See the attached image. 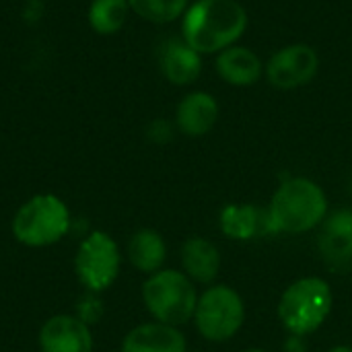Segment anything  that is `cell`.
Here are the masks:
<instances>
[{"instance_id":"1","label":"cell","mask_w":352,"mask_h":352,"mask_svg":"<svg viewBox=\"0 0 352 352\" xmlns=\"http://www.w3.org/2000/svg\"><path fill=\"white\" fill-rule=\"evenodd\" d=\"M250 16L239 0H194L182 16V39L202 56L239 43Z\"/></svg>"},{"instance_id":"2","label":"cell","mask_w":352,"mask_h":352,"mask_svg":"<svg viewBox=\"0 0 352 352\" xmlns=\"http://www.w3.org/2000/svg\"><path fill=\"white\" fill-rule=\"evenodd\" d=\"M328 196L309 177H287L272 194L268 206L270 233L301 235L318 229L328 217Z\"/></svg>"},{"instance_id":"3","label":"cell","mask_w":352,"mask_h":352,"mask_svg":"<svg viewBox=\"0 0 352 352\" xmlns=\"http://www.w3.org/2000/svg\"><path fill=\"white\" fill-rule=\"evenodd\" d=\"M334 307V291L322 276H303L291 283L278 299V320L293 336H309L318 332L330 318Z\"/></svg>"},{"instance_id":"4","label":"cell","mask_w":352,"mask_h":352,"mask_svg":"<svg viewBox=\"0 0 352 352\" xmlns=\"http://www.w3.org/2000/svg\"><path fill=\"white\" fill-rule=\"evenodd\" d=\"M72 227V217L56 194H35L19 206L12 217V237L25 248H50L60 243Z\"/></svg>"},{"instance_id":"5","label":"cell","mask_w":352,"mask_h":352,"mask_svg":"<svg viewBox=\"0 0 352 352\" xmlns=\"http://www.w3.org/2000/svg\"><path fill=\"white\" fill-rule=\"evenodd\" d=\"M142 303L155 322L179 328L194 320L198 291L182 270L163 268L142 283Z\"/></svg>"},{"instance_id":"6","label":"cell","mask_w":352,"mask_h":352,"mask_svg":"<svg viewBox=\"0 0 352 352\" xmlns=\"http://www.w3.org/2000/svg\"><path fill=\"white\" fill-rule=\"evenodd\" d=\"M194 326L208 342H227L245 324V303L241 295L229 285H210L198 295Z\"/></svg>"},{"instance_id":"7","label":"cell","mask_w":352,"mask_h":352,"mask_svg":"<svg viewBox=\"0 0 352 352\" xmlns=\"http://www.w3.org/2000/svg\"><path fill=\"white\" fill-rule=\"evenodd\" d=\"M122 252L105 231H91L74 254V274L89 293L107 291L120 276Z\"/></svg>"},{"instance_id":"8","label":"cell","mask_w":352,"mask_h":352,"mask_svg":"<svg viewBox=\"0 0 352 352\" xmlns=\"http://www.w3.org/2000/svg\"><path fill=\"white\" fill-rule=\"evenodd\" d=\"M322 66L318 50L295 41L276 50L264 64V78L278 91H293L316 80Z\"/></svg>"},{"instance_id":"9","label":"cell","mask_w":352,"mask_h":352,"mask_svg":"<svg viewBox=\"0 0 352 352\" xmlns=\"http://www.w3.org/2000/svg\"><path fill=\"white\" fill-rule=\"evenodd\" d=\"M318 252L332 272H352V208L328 212L320 225Z\"/></svg>"},{"instance_id":"10","label":"cell","mask_w":352,"mask_h":352,"mask_svg":"<svg viewBox=\"0 0 352 352\" xmlns=\"http://www.w3.org/2000/svg\"><path fill=\"white\" fill-rule=\"evenodd\" d=\"M41 352H93V332L74 314H56L37 334Z\"/></svg>"},{"instance_id":"11","label":"cell","mask_w":352,"mask_h":352,"mask_svg":"<svg viewBox=\"0 0 352 352\" xmlns=\"http://www.w3.org/2000/svg\"><path fill=\"white\" fill-rule=\"evenodd\" d=\"M221 118V105L208 91H192L184 95L175 107V128L184 136L200 138L206 136Z\"/></svg>"},{"instance_id":"12","label":"cell","mask_w":352,"mask_h":352,"mask_svg":"<svg viewBox=\"0 0 352 352\" xmlns=\"http://www.w3.org/2000/svg\"><path fill=\"white\" fill-rule=\"evenodd\" d=\"M264 60L248 45L235 43L214 56V72L223 82L245 89L254 87L264 76Z\"/></svg>"},{"instance_id":"13","label":"cell","mask_w":352,"mask_h":352,"mask_svg":"<svg viewBox=\"0 0 352 352\" xmlns=\"http://www.w3.org/2000/svg\"><path fill=\"white\" fill-rule=\"evenodd\" d=\"M182 260V272L194 283V285H214V280L221 274V252L219 248L206 239V237H188L182 243L179 250Z\"/></svg>"},{"instance_id":"14","label":"cell","mask_w":352,"mask_h":352,"mask_svg":"<svg viewBox=\"0 0 352 352\" xmlns=\"http://www.w3.org/2000/svg\"><path fill=\"white\" fill-rule=\"evenodd\" d=\"M120 352H188V340L175 326L146 322L124 336Z\"/></svg>"},{"instance_id":"15","label":"cell","mask_w":352,"mask_h":352,"mask_svg":"<svg viewBox=\"0 0 352 352\" xmlns=\"http://www.w3.org/2000/svg\"><path fill=\"white\" fill-rule=\"evenodd\" d=\"M159 64L163 76L175 87H188L196 82L202 74V54L188 45L182 35L171 37L163 43Z\"/></svg>"},{"instance_id":"16","label":"cell","mask_w":352,"mask_h":352,"mask_svg":"<svg viewBox=\"0 0 352 352\" xmlns=\"http://www.w3.org/2000/svg\"><path fill=\"white\" fill-rule=\"evenodd\" d=\"M219 227L229 239L250 241L270 233L268 210H260L254 204H227L219 214Z\"/></svg>"},{"instance_id":"17","label":"cell","mask_w":352,"mask_h":352,"mask_svg":"<svg viewBox=\"0 0 352 352\" xmlns=\"http://www.w3.org/2000/svg\"><path fill=\"white\" fill-rule=\"evenodd\" d=\"M128 262L134 270L151 276L159 270H163V264L167 260V243L163 235L155 229H138L126 245Z\"/></svg>"},{"instance_id":"18","label":"cell","mask_w":352,"mask_h":352,"mask_svg":"<svg viewBox=\"0 0 352 352\" xmlns=\"http://www.w3.org/2000/svg\"><path fill=\"white\" fill-rule=\"evenodd\" d=\"M130 14L128 0H93L89 6V25L99 35H113L122 31Z\"/></svg>"},{"instance_id":"19","label":"cell","mask_w":352,"mask_h":352,"mask_svg":"<svg viewBox=\"0 0 352 352\" xmlns=\"http://www.w3.org/2000/svg\"><path fill=\"white\" fill-rule=\"evenodd\" d=\"M130 10L155 25H169L182 21L190 0H128Z\"/></svg>"},{"instance_id":"20","label":"cell","mask_w":352,"mask_h":352,"mask_svg":"<svg viewBox=\"0 0 352 352\" xmlns=\"http://www.w3.org/2000/svg\"><path fill=\"white\" fill-rule=\"evenodd\" d=\"M175 124H171L169 120L165 118H157L153 120L148 126H146V138L153 142V144H167L173 140L175 136Z\"/></svg>"},{"instance_id":"21","label":"cell","mask_w":352,"mask_h":352,"mask_svg":"<svg viewBox=\"0 0 352 352\" xmlns=\"http://www.w3.org/2000/svg\"><path fill=\"white\" fill-rule=\"evenodd\" d=\"M101 314H103V305H101L97 293H89L87 291V295L78 301V311L74 316H78L85 324L91 326V324L99 322Z\"/></svg>"},{"instance_id":"22","label":"cell","mask_w":352,"mask_h":352,"mask_svg":"<svg viewBox=\"0 0 352 352\" xmlns=\"http://www.w3.org/2000/svg\"><path fill=\"white\" fill-rule=\"evenodd\" d=\"M285 351L287 352H305V342L301 336H293L285 342Z\"/></svg>"},{"instance_id":"23","label":"cell","mask_w":352,"mask_h":352,"mask_svg":"<svg viewBox=\"0 0 352 352\" xmlns=\"http://www.w3.org/2000/svg\"><path fill=\"white\" fill-rule=\"evenodd\" d=\"M328 352H352V346H349V344H336Z\"/></svg>"},{"instance_id":"24","label":"cell","mask_w":352,"mask_h":352,"mask_svg":"<svg viewBox=\"0 0 352 352\" xmlns=\"http://www.w3.org/2000/svg\"><path fill=\"white\" fill-rule=\"evenodd\" d=\"M243 352H266L264 349H248V351H243Z\"/></svg>"}]
</instances>
